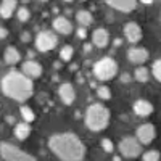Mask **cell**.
Here are the masks:
<instances>
[{
    "label": "cell",
    "instance_id": "cell-27",
    "mask_svg": "<svg viewBox=\"0 0 161 161\" xmlns=\"http://www.w3.org/2000/svg\"><path fill=\"white\" fill-rule=\"evenodd\" d=\"M16 15H18V19H19V21H28L29 16H31V13H29V10L26 8V7H21V8L16 11Z\"/></svg>",
    "mask_w": 161,
    "mask_h": 161
},
{
    "label": "cell",
    "instance_id": "cell-35",
    "mask_svg": "<svg viewBox=\"0 0 161 161\" xmlns=\"http://www.w3.org/2000/svg\"><path fill=\"white\" fill-rule=\"evenodd\" d=\"M28 55H29V58H34V52H32V50H29Z\"/></svg>",
    "mask_w": 161,
    "mask_h": 161
},
{
    "label": "cell",
    "instance_id": "cell-13",
    "mask_svg": "<svg viewBox=\"0 0 161 161\" xmlns=\"http://www.w3.org/2000/svg\"><path fill=\"white\" fill-rule=\"evenodd\" d=\"M58 95H60V98H61V102L64 105H71L76 100V90H74V87L69 82H64L58 89Z\"/></svg>",
    "mask_w": 161,
    "mask_h": 161
},
{
    "label": "cell",
    "instance_id": "cell-21",
    "mask_svg": "<svg viewBox=\"0 0 161 161\" xmlns=\"http://www.w3.org/2000/svg\"><path fill=\"white\" fill-rule=\"evenodd\" d=\"M134 79L137 82H147L148 80V69L143 68V66H139V68L134 71Z\"/></svg>",
    "mask_w": 161,
    "mask_h": 161
},
{
    "label": "cell",
    "instance_id": "cell-36",
    "mask_svg": "<svg viewBox=\"0 0 161 161\" xmlns=\"http://www.w3.org/2000/svg\"><path fill=\"white\" fill-rule=\"evenodd\" d=\"M63 2H66V3H69V2H73V0H63Z\"/></svg>",
    "mask_w": 161,
    "mask_h": 161
},
{
    "label": "cell",
    "instance_id": "cell-33",
    "mask_svg": "<svg viewBox=\"0 0 161 161\" xmlns=\"http://www.w3.org/2000/svg\"><path fill=\"white\" fill-rule=\"evenodd\" d=\"M82 50H84L86 53H89V52L92 50V44H84V47H82Z\"/></svg>",
    "mask_w": 161,
    "mask_h": 161
},
{
    "label": "cell",
    "instance_id": "cell-19",
    "mask_svg": "<svg viewBox=\"0 0 161 161\" xmlns=\"http://www.w3.org/2000/svg\"><path fill=\"white\" fill-rule=\"evenodd\" d=\"M3 60H5L7 64H16L21 60V55L16 50V47H7V50L3 53Z\"/></svg>",
    "mask_w": 161,
    "mask_h": 161
},
{
    "label": "cell",
    "instance_id": "cell-6",
    "mask_svg": "<svg viewBox=\"0 0 161 161\" xmlns=\"http://www.w3.org/2000/svg\"><path fill=\"white\" fill-rule=\"evenodd\" d=\"M119 152L126 158H137L142 155V145L136 137H124L119 142Z\"/></svg>",
    "mask_w": 161,
    "mask_h": 161
},
{
    "label": "cell",
    "instance_id": "cell-2",
    "mask_svg": "<svg viewBox=\"0 0 161 161\" xmlns=\"http://www.w3.org/2000/svg\"><path fill=\"white\" fill-rule=\"evenodd\" d=\"M2 92L3 95L16 100V102H26L32 97L34 93V84L29 77H26L19 71H10L3 76L2 82Z\"/></svg>",
    "mask_w": 161,
    "mask_h": 161
},
{
    "label": "cell",
    "instance_id": "cell-14",
    "mask_svg": "<svg viewBox=\"0 0 161 161\" xmlns=\"http://www.w3.org/2000/svg\"><path fill=\"white\" fill-rule=\"evenodd\" d=\"M53 26V29H55L58 34H63V36H68L73 32V24L68 18H64V16H57L55 19H53L52 23Z\"/></svg>",
    "mask_w": 161,
    "mask_h": 161
},
{
    "label": "cell",
    "instance_id": "cell-4",
    "mask_svg": "<svg viewBox=\"0 0 161 161\" xmlns=\"http://www.w3.org/2000/svg\"><path fill=\"white\" fill-rule=\"evenodd\" d=\"M116 74H118V63L110 57H103L93 64V76L98 80H110Z\"/></svg>",
    "mask_w": 161,
    "mask_h": 161
},
{
    "label": "cell",
    "instance_id": "cell-25",
    "mask_svg": "<svg viewBox=\"0 0 161 161\" xmlns=\"http://www.w3.org/2000/svg\"><path fill=\"white\" fill-rule=\"evenodd\" d=\"M97 95H98V98H102V100H110V98H111V92H110V89L106 87V86H100V87L97 89Z\"/></svg>",
    "mask_w": 161,
    "mask_h": 161
},
{
    "label": "cell",
    "instance_id": "cell-20",
    "mask_svg": "<svg viewBox=\"0 0 161 161\" xmlns=\"http://www.w3.org/2000/svg\"><path fill=\"white\" fill-rule=\"evenodd\" d=\"M29 134H31V126L28 123H19V124L15 126V137L16 139L24 140V139L29 137Z\"/></svg>",
    "mask_w": 161,
    "mask_h": 161
},
{
    "label": "cell",
    "instance_id": "cell-26",
    "mask_svg": "<svg viewBox=\"0 0 161 161\" xmlns=\"http://www.w3.org/2000/svg\"><path fill=\"white\" fill-rule=\"evenodd\" d=\"M152 73H153V77L161 82V60H156L153 63V68H152Z\"/></svg>",
    "mask_w": 161,
    "mask_h": 161
},
{
    "label": "cell",
    "instance_id": "cell-7",
    "mask_svg": "<svg viewBox=\"0 0 161 161\" xmlns=\"http://www.w3.org/2000/svg\"><path fill=\"white\" fill-rule=\"evenodd\" d=\"M57 34L52 31H40L36 36V47L39 52H50L52 48L57 47Z\"/></svg>",
    "mask_w": 161,
    "mask_h": 161
},
{
    "label": "cell",
    "instance_id": "cell-17",
    "mask_svg": "<svg viewBox=\"0 0 161 161\" xmlns=\"http://www.w3.org/2000/svg\"><path fill=\"white\" fill-rule=\"evenodd\" d=\"M18 5V0H2L0 3V16L2 18H11V15L15 13Z\"/></svg>",
    "mask_w": 161,
    "mask_h": 161
},
{
    "label": "cell",
    "instance_id": "cell-10",
    "mask_svg": "<svg viewBox=\"0 0 161 161\" xmlns=\"http://www.w3.org/2000/svg\"><path fill=\"white\" fill-rule=\"evenodd\" d=\"M148 57H150L148 50L143 48V47H132V48L127 50V58H129V61L136 63V64L145 63L147 60H148Z\"/></svg>",
    "mask_w": 161,
    "mask_h": 161
},
{
    "label": "cell",
    "instance_id": "cell-37",
    "mask_svg": "<svg viewBox=\"0 0 161 161\" xmlns=\"http://www.w3.org/2000/svg\"><path fill=\"white\" fill-rule=\"evenodd\" d=\"M21 2H23V3H28V2H29V0H21Z\"/></svg>",
    "mask_w": 161,
    "mask_h": 161
},
{
    "label": "cell",
    "instance_id": "cell-11",
    "mask_svg": "<svg viewBox=\"0 0 161 161\" xmlns=\"http://www.w3.org/2000/svg\"><path fill=\"white\" fill-rule=\"evenodd\" d=\"M23 74L26 77H29L31 80L37 79L42 76V66H40V63H37L34 60H28L23 63Z\"/></svg>",
    "mask_w": 161,
    "mask_h": 161
},
{
    "label": "cell",
    "instance_id": "cell-30",
    "mask_svg": "<svg viewBox=\"0 0 161 161\" xmlns=\"http://www.w3.org/2000/svg\"><path fill=\"white\" fill-rule=\"evenodd\" d=\"M130 74L129 73H124V74H121V80H123V82H130Z\"/></svg>",
    "mask_w": 161,
    "mask_h": 161
},
{
    "label": "cell",
    "instance_id": "cell-31",
    "mask_svg": "<svg viewBox=\"0 0 161 161\" xmlns=\"http://www.w3.org/2000/svg\"><path fill=\"white\" fill-rule=\"evenodd\" d=\"M21 40H23V42H29V40H31V34L29 32H23Z\"/></svg>",
    "mask_w": 161,
    "mask_h": 161
},
{
    "label": "cell",
    "instance_id": "cell-28",
    "mask_svg": "<svg viewBox=\"0 0 161 161\" xmlns=\"http://www.w3.org/2000/svg\"><path fill=\"white\" fill-rule=\"evenodd\" d=\"M102 147H103V150H105L106 153H111V152L114 150L113 142H111L110 139H103V140H102Z\"/></svg>",
    "mask_w": 161,
    "mask_h": 161
},
{
    "label": "cell",
    "instance_id": "cell-16",
    "mask_svg": "<svg viewBox=\"0 0 161 161\" xmlns=\"http://www.w3.org/2000/svg\"><path fill=\"white\" fill-rule=\"evenodd\" d=\"M134 113H136L137 116L140 118H145L153 113V105L148 102V100H137L136 103H134Z\"/></svg>",
    "mask_w": 161,
    "mask_h": 161
},
{
    "label": "cell",
    "instance_id": "cell-22",
    "mask_svg": "<svg viewBox=\"0 0 161 161\" xmlns=\"http://www.w3.org/2000/svg\"><path fill=\"white\" fill-rule=\"evenodd\" d=\"M19 113H21V116L24 118V123H28V124L32 123V121L36 119V113L29 108V106H26V105L19 108Z\"/></svg>",
    "mask_w": 161,
    "mask_h": 161
},
{
    "label": "cell",
    "instance_id": "cell-3",
    "mask_svg": "<svg viewBox=\"0 0 161 161\" xmlns=\"http://www.w3.org/2000/svg\"><path fill=\"white\" fill-rule=\"evenodd\" d=\"M110 110L102 103L90 105L86 111V126L92 132H102L110 123Z\"/></svg>",
    "mask_w": 161,
    "mask_h": 161
},
{
    "label": "cell",
    "instance_id": "cell-5",
    "mask_svg": "<svg viewBox=\"0 0 161 161\" xmlns=\"http://www.w3.org/2000/svg\"><path fill=\"white\" fill-rule=\"evenodd\" d=\"M0 155L5 161H37L32 155L26 153L24 150L18 148V147L11 145V143H0Z\"/></svg>",
    "mask_w": 161,
    "mask_h": 161
},
{
    "label": "cell",
    "instance_id": "cell-9",
    "mask_svg": "<svg viewBox=\"0 0 161 161\" xmlns=\"http://www.w3.org/2000/svg\"><path fill=\"white\" fill-rule=\"evenodd\" d=\"M142 36H143L142 28H140L136 21H130V23H127V24L124 26V37L129 40V42H132V44L140 42Z\"/></svg>",
    "mask_w": 161,
    "mask_h": 161
},
{
    "label": "cell",
    "instance_id": "cell-38",
    "mask_svg": "<svg viewBox=\"0 0 161 161\" xmlns=\"http://www.w3.org/2000/svg\"><path fill=\"white\" fill-rule=\"evenodd\" d=\"M39 2H47V0H39Z\"/></svg>",
    "mask_w": 161,
    "mask_h": 161
},
{
    "label": "cell",
    "instance_id": "cell-1",
    "mask_svg": "<svg viewBox=\"0 0 161 161\" xmlns=\"http://www.w3.org/2000/svg\"><path fill=\"white\" fill-rule=\"evenodd\" d=\"M52 153L61 161H82L86 156V147L73 132L55 134L48 139Z\"/></svg>",
    "mask_w": 161,
    "mask_h": 161
},
{
    "label": "cell",
    "instance_id": "cell-15",
    "mask_svg": "<svg viewBox=\"0 0 161 161\" xmlns=\"http://www.w3.org/2000/svg\"><path fill=\"white\" fill-rule=\"evenodd\" d=\"M108 42H110V34H108L106 29L100 28V29H95L92 32V45H95L98 48H103V47L108 45Z\"/></svg>",
    "mask_w": 161,
    "mask_h": 161
},
{
    "label": "cell",
    "instance_id": "cell-18",
    "mask_svg": "<svg viewBox=\"0 0 161 161\" xmlns=\"http://www.w3.org/2000/svg\"><path fill=\"white\" fill-rule=\"evenodd\" d=\"M76 19L80 24V28H84V29L93 23V16H92V13L89 10H79L76 13Z\"/></svg>",
    "mask_w": 161,
    "mask_h": 161
},
{
    "label": "cell",
    "instance_id": "cell-32",
    "mask_svg": "<svg viewBox=\"0 0 161 161\" xmlns=\"http://www.w3.org/2000/svg\"><path fill=\"white\" fill-rule=\"evenodd\" d=\"M8 36V31L3 28V26H0V39H5Z\"/></svg>",
    "mask_w": 161,
    "mask_h": 161
},
{
    "label": "cell",
    "instance_id": "cell-12",
    "mask_svg": "<svg viewBox=\"0 0 161 161\" xmlns=\"http://www.w3.org/2000/svg\"><path fill=\"white\" fill-rule=\"evenodd\" d=\"M105 2L111 8H114L118 11H123V13H129V11L137 8V0H105Z\"/></svg>",
    "mask_w": 161,
    "mask_h": 161
},
{
    "label": "cell",
    "instance_id": "cell-39",
    "mask_svg": "<svg viewBox=\"0 0 161 161\" xmlns=\"http://www.w3.org/2000/svg\"><path fill=\"white\" fill-rule=\"evenodd\" d=\"M80 2H86V0H80Z\"/></svg>",
    "mask_w": 161,
    "mask_h": 161
},
{
    "label": "cell",
    "instance_id": "cell-29",
    "mask_svg": "<svg viewBox=\"0 0 161 161\" xmlns=\"http://www.w3.org/2000/svg\"><path fill=\"white\" fill-rule=\"evenodd\" d=\"M77 37H79V39H86V37H87V31H86L84 28H79V29H77Z\"/></svg>",
    "mask_w": 161,
    "mask_h": 161
},
{
    "label": "cell",
    "instance_id": "cell-24",
    "mask_svg": "<svg viewBox=\"0 0 161 161\" xmlns=\"http://www.w3.org/2000/svg\"><path fill=\"white\" fill-rule=\"evenodd\" d=\"M142 158L143 161H159V152L158 150H148L142 153Z\"/></svg>",
    "mask_w": 161,
    "mask_h": 161
},
{
    "label": "cell",
    "instance_id": "cell-8",
    "mask_svg": "<svg viewBox=\"0 0 161 161\" xmlns=\"http://www.w3.org/2000/svg\"><path fill=\"white\" fill-rule=\"evenodd\" d=\"M155 137H156V129H155L153 124H142V126H139V129H137V140H139L140 145L142 143L143 145L152 143L155 140Z\"/></svg>",
    "mask_w": 161,
    "mask_h": 161
},
{
    "label": "cell",
    "instance_id": "cell-34",
    "mask_svg": "<svg viewBox=\"0 0 161 161\" xmlns=\"http://www.w3.org/2000/svg\"><path fill=\"white\" fill-rule=\"evenodd\" d=\"M142 3H145V5H152V3H153V0H142Z\"/></svg>",
    "mask_w": 161,
    "mask_h": 161
},
{
    "label": "cell",
    "instance_id": "cell-23",
    "mask_svg": "<svg viewBox=\"0 0 161 161\" xmlns=\"http://www.w3.org/2000/svg\"><path fill=\"white\" fill-rule=\"evenodd\" d=\"M73 55H74V48H73L71 45L61 47V50H60V58H61L63 61H69V60L73 58Z\"/></svg>",
    "mask_w": 161,
    "mask_h": 161
}]
</instances>
